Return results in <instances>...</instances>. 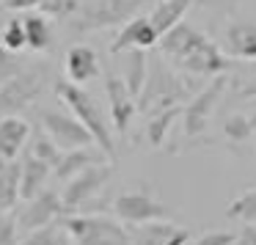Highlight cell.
Returning a JSON list of instances; mask_svg holds the SVG:
<instances>
[{
	"mask_svg": "<svg viewBox=\"0 0 256 245\" xmlns=\"http://www.w3.org/2000/svg\"><path fill=\"white\" fill-rule=\"evenodd\" d=\"M0 47L8 52L25 50V30H22V20L20 17H12L6 22V28L0 30Z\"/></svg>",
	"mask_w": 256,
	"mask_h": 245,
	"instance_id": "27",
	"label": "cell"
},
{
	"mask_svg": "<svg viewBox=\"0 0 256 245\" xmlns=\"http://www.w3.org/2000/svg\"><path fill=\"white\" fill-rule=\"evenodd\" d=\"M14 218H17L20 234H28L34 228H44L50 223H58L64 218L61 193H56V190H42L39 196L25 201V206L20 212H14Z\"/></svg>",
	"mask_w": 256,
	"mask_h": 245,
	"instance_id": "10",
	"label": "cell"
},
{
	"mask_svg": "<svg viewBox=\"0 0 256 245\" xmlns=\"http://www.w3.org/2000/svg\"><path fill=\"white\" fill-rule=\"evenodd\" d=\"M182 116V105L179 108H168V110H160L154 116H149V124H146V138H149L152 149H160L166 144L168 132H171V124Z\"/></svg>",
	"mask_w": 256,
	"mask_h": 245,
	"instance_id": "24",
	"label": "cell"
},
{
	"mask_svg": "<svg viewBox=\"0 0 256 245\" xmlns=\"http://www.w3.org/2000/svg\"><path fill=\"white\" fill-rule=\"evenodd\" d=\"M113 215H116V220H124L130 226H140V223L166 218L168 206L149 188H138V190H127V193L116 196V201H113Z\"/></svg>",
	"mask_w": 256,
	"mask_h": 245,
	"instance_id": "9",
	"label": "cell"
},
{
	"mask_svg": "<svg viewBox=\"0 0 256 245\" xmlns=\"http://www.w3.org/2000/svg\"><path fill=\"white\" fill-rule=\"evenodd\" d=\"M105 94H108V108H110V124L118 132V138H124L132 124V116L138 113L135 108V96L127 91V86L122 83V78L108 74L105 78Z\"/></svg>",
	"mask_w": 256,
	"mask_h": 245,
	"instance_id": "12",
	"label": "cell"
},
{
	"mask_svg": "<svg viewBox=\"0 0 256 245\" xmlns=\"http://www.w3.org/2000/svg\"><path fill=\"white\" fill-rule=\"evenodd\" d=\"M22 30H25V47H30L34 52H47L52 47V25L44 14H25Z\"/></svg>",
	"mask_w": 256,
	"mask_h": 245,
	"instance_id": "21",
	"label": "cell"
},
{
	"mask_svg": "<svg viewBox=\"0 0 256 245\" xmlns=\"http://www.w3.org/2000/svg\"><path fill=\"white\" fill-rule=\"evenodd\" d=\"M44 69H20L12 80L0 86V118L17 116L28 105L39 100L42 88H44Z\"/></svg>",
	"mask_w": 256,
	"mask_h": 245,
	"instance_id": "8",
	"label": "cell"
},
{
	"mask_svg": "<svg viewBox=\"0 0 256 245\" xmlns=\"http://www.w3.org/2000/svg\"><path fill=\"white\" fill-rule=\"evenodd\" d=\"M113 176V162H96V166L83 168L80 174H74L72 179H66L61 193V204H64V215H78V212H88L94 206L96 196L102 193L108 182Z\"/></svg>",
	"mask_w": 256,
	"mask_h": 245,
	"instance_id": "6",
	"label": "cell"
},
{
	"mask_svg": "<svg viewBox=\"0 0 256 245\" xmlns=\"http://www.w3.org/2000/svg\"><path fill=\"white\" fill-rule=\"evenodd\" d=\"M232 3H237V0H232Z\"/></svg>",
	"mask_w": 256,
	"mask_h": 245,
	"instance_id": "37",
	"label": "cell"
},
{
	"mask_svg": "<svg viewBox=\"0 0 256 245\" xmlns=\"http://www.w3.org/2000/svg\"><path fill=\"white\" fill-rule=\"evenodd\" d=\"M50 174H52V166H47V162H42V160L28 154L20 162V198L30 201L34 196H39L44 190Z\"/></svg>",
	"mask_w": 256,
	"mask_h": 245,
	"instance_id": "19",
	"label": "cell"
},
{
	"mask_svg": "<svg viewBox=\"0 0 256 245\" xmlns=\"http://www.w3.org/2000/svg\"><path fill=\"white\" fill-rule=\"evenodd\" d=\"M237 94H240V100H256V74L237 91Z\"/></svg>",
	"mask_w": 256,
	"mask_h": 245,
	"instance_id": "36",
	"label": "cell"
},
{
	"mask_svg": "<svg viewBox=\"0 0 256 245\" xmlns=\"http://www.w3.org/2000/svg\"><path fill=\"white\" fill-rule=\"evenodd\" d=\"M146 8V0H91L74 12V34H94L105 28H118Z\"/></svg>",
	"mask_w": 256,
	"mask_h": 245,
	"instance_id": "5",
	"label": "cell"
},
{
	"mask_svg": "<svg viewBox=\"0 0 256 245\" xmlns=\"http://www.w3.org/2000/svg\"><path fill=\"white\" fill-rule=\"evenodd\" d=\"M64 72L72 86H86L100 78V58L88 44H74L64 56Z\"/></svg>",
	"mask_w": 256,
	"mask_h": 245,
	"instance_id": "15",
	"label": "cell"
},
{
	"mask_svg": "<svg viewBox=\"0 0 256 245\" xmlns=\"http://www.w3.org/2000/svg\"><path fill=\"white\" fill-rule=\"evenodd\" d=\"M130 242L132 245H188L190 242V232L184 226L166 220H149L135 226V232L130 234Z\"/></svg>",
	"mask_w": 256,
	"mask_h": 245,
	"instance_id": "14",
	"label": "cell"
},
{
	"mask_svg": "<svg viewBox=\"0 0 256 245\" xmlns=\"http://www.w3.org/2000/svg\"><path fill=\"white\" fill-rule=\"evenodd\" d=\"M232 245H256V223H245V226L234 234Z\"/></svg>",
	"mask_w": 256,
	"mask_h": 245,
	"instance_id": "35",
	"label": "cell"
},
{
	"mask_svg": "<svg viewBox=\"0 0 256 245\" xmlns=\"http://www.w3.org/2000/svg\"><path fill=\"white\" fill-rule=\"evenodd\" d=\"M56 94H58V100L69 108V113L86 127V132L91 135L96 149H100L108 160H113V157H116V140H113L110 124L105 122L102 110L96 108L94 96H91L83 86H72L69 80H61V83L56 86Z\"/></svg>",
	"mask_w": 256,
	"mask_h": 245,
	"instance_id": "3",
	"label": "cell"
},
{
	"mask_svg": "<svg viewBox=\"0 0 256 245\" xmlns=\"http://www.w3.org/2000/svg\"><path fill=\"white\" fill-rule=\"evenodd\" d=\"M30 138V124L20 116H6L0 118V160L12 162L17 154L25 149Z\"/></svg>",
	"mask_w": 256,
	"mask_h": 245,
	"instance_id": "17",
	"label": "cell"
},
{
	"mask_svg": "<svg viewBox=\"0 0 256 245\" xmlns=\"http://www.w3.org/2000/svg\"><path fill=\"white\" fill-rule=\"evenodd\" d=\"M184 100H190V83L168 66L166 58H152L146 83L140 94L135 96V108L146 116H154L168 108H179Z\"/></svg>",
	"mask_w": 256,
	"mask_h": 245,
	"instance_id": "2",
	"label": "cell"
},
{
	"mask_svg": "<svg viewBox=\"0 0 256 245\" xmlns=\"http://www.w3.org/2000/svg\"><path fill=\"white\" fill-rule=\"evenodd\" d=\"M44 0H3V8L8 12H39Z\"/></svg>",
	"mask_w": 256,
	"mask_h": 245,
	"instance_id": "34",
	"label": "cell"
},
{
	"mask_svg": "<svg viewBox=\"0 0 256 245\" xmlns=\"http://www.w3.org/2000/svg\"><path fill=\"white\" fill-rule=\"evenodd\" d=\"M20 232H17V218L14 212H3L0 215V245H17Z\"/></svg>",
	"mask_w": 256,
	"mask_h": 245,
	"instance_id": "31",
	"label": "cell"
},
{
	"mask_svg": "<svg viewBox=\"0 0 256 245\" xmlns=\"http://www.w3.org/2000/svg\"><path fill=\"white\" fill-rule=\"evenodd\" d=\"M226 52L232 58L256 61V22L254 20H232L223 30Z\"/></svg>",
	"mask_w": 256,
	"mask_h": 245,
	"instance_id": "16",
	"label": "cell"
},
{
	"mask_svg": "<svg viewBox=\"0 0 256 245\" xmlns=\"http://www.w3.org/2000/svg\"><path fill=\"white\" fill-rule=\"evenodd\" d=\"M105 160H108V157L102 154V152L96 149V146H80V149L61 152L58 162L52 166V174H56V179L66 182V179H72L74 174H80L83 168L96 166V162H105Z\"/></svg>",
	"mask_w": 256,
	"mask_h": 245,
	"instance_id": "18",
	"label": "cell"
},
{
	"mask_svg": "<svg viewBox=\"0 0 256 245\" xmlns=\"http://www.w3.org/2000/svg\"><path fill=\"white\" fill-rule=\"evenodd\" d=\"M39 12L44 17H56V20H66L78 12V3L74 0H44L39 6Z\"/></svg>",
	"mask_w": 256,
	"mask_h": 245,
	"instance_id": "30",
	"label": "cell"
},
{
	"mask_svg": "<svg viewBox=\"0 0 256 245\" xmlns=\"http://www.w3.org/2000/svg\"><path fill=\"white\" fill-rule=\"evenodd\" d=\"M42 127H44V135H47V138H50L61 152L80 149V146H94L91 135L86 132V127L72 116V113L42 110Z\"/></svg>",
	"mask_w": 256,
	"mask_h": 245,
	"instance_id": "11",
	"label": "cell"
},
{
	"mask_svg": "<svg viewBox=\"0 0 256 245\" xmlns=\"http://www.w3.org/2000/svg\"><path fill=\"white\" fill-rule=\"evenodd\" d=\"M64 245H69V242H64Z\"/></svg>",
	"mask_w": 256,
	"mask_h": 245,
	"instance_id": "38",
	"label": "cell"
},
{
	"mask_svg": "<svg viewBox=\"0 0 256 245\" xmlns=\"http://www.w3.org/2000/svg\"><path fill=\"white\" fill-rule=\"evenodd\" d=\"M234 234L232 232H204L193 245H232Z\"/></svg>",
	"mask_w": 256,
	"mask_h": 245,
	"instance_id": "33",
	"label": "cell"
},
{
	"mask_svg": "<svg viewBox=\"0 0 256 245\" xmlns=\"http://www.w3.org/2000/svg\"><path fill=\"white\" fill-rule=\"evenodd\" d=\"M256 116L248 118V116H228L226 124H223V135H226L232 144H240V140H248L250 132H254L256 127Z\"/></svg>",
	"mask_w": 256,
	"mask_h": 245,
	"instance_id": "28",
	"label": "cell"
},
{
	"mask_svg": "<svg viewBox=\"0 0 256 245\" xmlns=\"http://www.w3.org/2000/svg\"><path fill=\"white\" fill-rule=\"evenodd\" d=\"M20 69H22V64H20L17 52H8V50L0 47V86L6 83V80H12Z\"/></svg>",
	"mask_w": 256,
	"mask_h": 245,
	"instance_id": "32",
	"label": "cell"
},
{
	"mask_svg": "<svg viewBox=\"0 0 256 245\" xmlns=\"http://www.w3.org/2000/svg\"><path fill=\"white\" fill-rule=\"evenodd\" d=\"M20 201V162H3L0 166V210L8 212Z\"/></svg>",
	"mask_w": 256,
	"mask_h": 245,
	"instance_id": "23",
	"label": "cell"
},
{
	"mask_svg": "<svg viewBox=\"0 0 256 245\" xmlns=\"http://www.w3.org/2000/svg\"><path fill=\"white\" fill-rule=\"evenodd\" d=\"M157 42H160V34L149 22V17L138 14L130 22H124L118 36L110 42V56H118V52H127V50H149Z\"/></svg>",
	"mask_w": 256,
	"mask_h": 245,
	"instance_id": "13",
	"label": "cell"
},
{
	"mask_svg": "<svg viewBox=\"0 0 256 245\" xmlns=\"http://www.w3.org/2000/svg\"><path fill=\"white\" fill-rule=\"evenodd\" d=\"M64 242H66V232L61 228V223H50L44 228L28 232L17 245H64Z\"/></svg>",
	"mask_w": 256,
	"mask_h": 245,
	"instance_id": "26",
	"label": "cell"
},
{
	"mask_svg": "<svg viewBox=\"0 0 256 245\" xmlns=\"http://www.w3.org/2000/svg\"><path fill=\"white\" fill-rule=\"evenodd\" d=\"M226 88H228V78L226 74H215L198 94L190 96V102L182 108V132L188 140L198 138L206 130V124H210L212 113L218 110V102L223 100Z\"/></svg>",
	"mask_w": 256,
	"mask_h": 245,
	"instance_id": "7",
	"label": "cell"
},
{
	"mask_svg": "<svg viewBox=\"0 0 256 245\" xmlns=\"http://www.w3.org/2000/svg\"><path fill=\"white\" fill-rule=\"evenodd\" d=\"M146 72H149V56L146 50H127L124 52V78L122 83L127 86V91L132 96L140 94L146 83Z\"/></svg>",
	"mask_w": 256,
	"mask_h": 245,
	"instance_id": "22",
	"label": "cell"
},
{
	"mask_svg": "<svg viewBox=\"0 0 256 245\" xmlns=\"http://www.w3.org/2000/svg\"><path fill=\"white\" fill-rule=\"evenodd\" d=\"M28 154L36 157V160H42V162H47V166H56L58 157H61V149H58V146L52 144L47 135H36V138H34V146H30Z\"/></svg>",
	"mask_w": 256,
	"mask_h": 245,
	"instance_id": "29",
	"label": "cell"
},
{
	"mask_svg": "<svg viewBox=\"0 0 256 245\" xmlns=\"http://www.w3.org/2000/svg\"><path fill=\"white\" fill-rule=\"evenodd\" d=\"M226 218L240 223H256V188H248L245 193H240L226 206Z\"/></svg>",
	"mask_w": 256,
	"mask_h": 245,
	"instance_id": "25",
	"label": "cell"
},
{
	"mask_svg": "<svg viewBox=\"0 0 256 245\" xmlns=\"http://www.w3.org/2000/svg\"><path fill=\"white\" fill-rule=\"evenodd\" d=\"M193 3H196V0H160V3L146 14V17H149L152 25H154L157 34L162 36V34H168L174 25L184 22V14L190 12Z\"/></svg>",
	"mask_w": 256,
	"mask_h": 245,
	"instance_id": "20",
	"label": "cell"
},
{
	"mask_svg": "<svg viewBox=\"0 0 256 245\" xmlns=\"http://www.w3.org/2000/svg\"><path fill=\"white\" fill-rule=\"evenodd\" d=\"M61 228L66 232V240L74 245H132L130 232L110 215L102 212H78V215H64Z\"/></svg>",
	"mask_w": 256,
	"mask_h": 245,
	"instance_id": "4",
	"label": "cell"
},
{
	"mask_svg": "<svg viewBox=\"0 0 256 245\" xmlns=\"http://www.w3.org/2000/svg\"><path fill=\"white\" fill-rule=\"evenodd\" d=\"M160 52L166 61H171L176 69H182L188 78H215L226 74L228 58L206 34L188 22L174 25L168 34L160 36Z\"/></svg>",
	"mask_w": 256,
	"mask_h": 245,
	"instance_id": "1",
	"label": "cell"
}]
</instances>
